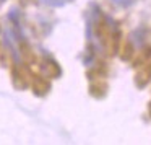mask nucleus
Wrapping results in <instances>:
<instances>
[{
  "label": "nucleus",
  "mask_w": 151,
  "mask_h": 145,
  "mask_svg": "<svg viewBox=\"0 0 151 145\" xmlns=\"http://www.w3.org/2000/svg\"><path fill=\"white\" fill-rule=\"evenodd\" d=\"M114 5H117V7H122V8H127V7H132V5L137 2V0H111Z\"/></svg>",
  "instance_id": "obj_1"
},
{
  "label": "nucleus",
  "mask_w": 151,
  "mask_h": 145,
  "mask_svg": "<svg viewBox=\"0 0 151 145\" xmlns=\"http://www.w3.org/2000/svg\"><path fill=\"white\" fill-rule=\"evenodd\" d=\"M46 4H49V5H55V7H59V5H63V4H67L68 0H44Z\"/></svg>",
  "instance_id": "obj_2"
}]
</instances>
